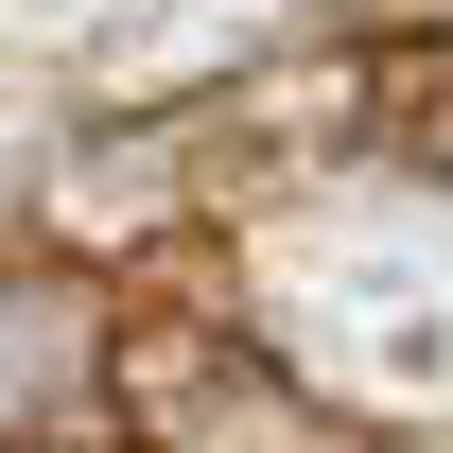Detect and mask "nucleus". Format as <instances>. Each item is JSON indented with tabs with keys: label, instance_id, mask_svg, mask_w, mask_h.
<instances>
[{
	"label": "nucleus",
	"instance_id": "nucleus-2",
	"mask_svg": "<svg viewBox=\"0 0 453 453\" xmlns=\"http://www.w3.org/2000/svg\"><path fill=\"white\" fill-rule=\"evenodd\" d=\"M366 157L453 192V35H401V53H366Z\"/></svg>",
	"mask_w": 453,
	"mask_h": 453
},
{
	"label": "nucleus",
	"instance_id": "nucleus-1",
	"mask_svg": "<svg viewBox=\"0 0 453 453\" xmlns=\"http://www.w3.org/2000/svg\"><path fill=\"white\" fill-rule=\"evenodd\" d=\"M105 401H122L140 453H314V401L226 314H122L105 332Z\"/></svg>",
	"mask_w": 453,
	"mask_h": 453
}]
</instances>
